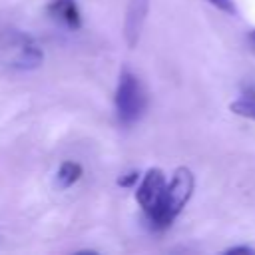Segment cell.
I'll return each mask as SVG.
<instances>
[{
    "label": "cell",
    "instance_id": "3",
    "mask_svg": "<svg viewBox=\"0 0 255 255\" xmlns=\"http://www.w3.org/2000/svg\"><path fill=\"white\" fill-rule=\"evenodd\" d=\"M2 50L10 66L18 70H34L44 62L38 42L22 30H8L2 34Z\"/></svg>",
    "mask_w": 255,
    "mask_h": 255
},
{
    "label": "cell",
    "instance_id": "7",
    "mask_svg": "<svg viewBox=\"0 0 255 255\" xmlns=\"http://www.w3.org/2000/svg\"><path fill=\"white\" fill-rule=\"evenodd\" d=\"M80 177H82V165L76 163V161H64L60 165L58 173H56V179H58V185L60 187H70Z\"/></svg>",
    "mask_w": 255,
    "mask_h": 255
},
{
    "label": "cell",
    "instance_id": "2",
    "mask_svg": "<svg viewBox=\"0 0 255 255\" xmlns=\"http://www.w3.org/2000/svg\"><path fill=\"white\" fill-rule=\"evenodd\" d=\"M114 104H116V116H118L120 124H124V126H131L143 116L147 98H145V90H143L141 82L137 80V76L133 72L122 70L118 88H116V96H114Z\"/></svg>",
    "mask_w": 255,
    "mask_h": 255
},
{
    "label": "cell",
    "instance_id": "8",
    "mask_svg": "<svg viewBox=\"0 0 255 255\" xmlns=\"http://www.w3.org/2000/svg\"><path fill=\"white\" fill-rule=\"evenodd\" d=\"M209 4H213L215 8H219L221 12H225V14H231V16H235L237 14V8H235V4H233V0H207Z\"/></svg>",
    "mask_w": 255,
    "mask_h": 255
},
{
    "label": "cell",
    "instance_id": "10",
    "mask_svg": "<svg viewBox=\"0 0 255 255\" xmlns=\"http://www.w3.org/2000/svg\"><path fill=\"white\" fill-rule=\"evenodd\" d=\"M137 179H139V173H137V171H131V173H126V177H120V185H124V187L128 185V187H129V185H133Z\"/></svg>",
    "mask_w": 255,
    "mask_h": 255
},
{
    "label": "cell",
    "instance_id": "9",
    "mask_svg": "<svg viewBox=\"0 0 255 255\" xmlns=\"http://www.w3.org/2000/svg\"><path fill=\"white\" fill-rule=\"evenodd\" d=\"M223 253H227V255H235V253L253 255V253H255V249H253V247H249V245H235V247H229V249H225Z\"/></svg>",
    "mask_w": 255,
    "mask_h": 255
},
{
    "label": "cell",
    "instance_id": "4",
    "mask_svg": "<svg viewBox=\"0 0 255 255\" xmlns=\"http://www.w3.org/2000/svg\"><path fill=\"white\" fill-rule=\"evenodd\" d=\"M165 187H167V179H165L163 171L157 169V167H149L139 177V183H137V189H135V201L143 209L145 219L153 217L155 211L159 209Z\"/></svg>",
    "mask_w": 255,
    "mask_h": 255
},
{
    "label": "cell",
    "instance_id": "11",
    "mask_svg": "<svg viewBox=\"0 0 255 255\" xmlns=\"http://www.w3.org/2000/svg\"><path fill=\"white\" fill-rule=\"evenodd\" d=\"M247 42H249V46L255 50V28H253V30L247 34Z\"/></svg>",
    "mask_w": 255,
    "mask_h": 255
},
{
    "label": "cell",
    "instance_id": "5",
    "mask_svg": "<svg viewBox=\"0 0 255 255\" xmlns=\"http://www.w3.org/2000/svg\"><path fill=\"white\" fill-rule=\"evenodd\" d=\"M48 12L52 14L54 20H58L70 30H76L82 26V14H80L76 0H50Z\"/></svg>",
    "mask_w": 255,
    "mask_h": 255
},
{
    "label": "cell",
    "instance_id": "1",
    "mask_svg": "<svg viewBox=\"0 0 255 255\" xmlns=\"http://www.w3.org/2000/svg\"><path fill=\"white\" fill-rule=\"evenodd\" d=\"M195 187V177L191 173L189 167H177L171 175V179L167 181L163 199L159 209L155 211L153 217L147 219L151 229H165L173 223V219L181 213V209L185 207V203L189 201L191 193Z\"/></svg>",
    "mask_w": 255,
    "mask_h": 255
},
{
    "label": "cell",
    "instance_id": "6",
    "mask_svg": "<svg viewBox=\"0 0 255 255\" xmlns=\"http://www.w3.org/2000/svg\"><path fill=\"white\" fill-rule=\"evenodd\" d=\"M229 110L235 114V116H241V118H247V120H253L255 122V86L247 88V92L233 100L229 104Z\"/></svg>",
    "mask_w": 255,
    "mask_h": 255
}]
</instances>
